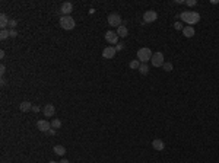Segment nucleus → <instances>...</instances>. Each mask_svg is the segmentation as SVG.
Returning <instances> with one entry per match:
<instances>
[{
	"mask_svg": "<svg viewBox=\"0 0 219 163\" xmlns=\"http://www.w3.org/2000/svg\"><path fill=\"white\" fill-rule=\"evenodd\" d=\"M60 163H69V160H67V159H63V160H62Z\"/></svg>",
	"mask_w": 219,
	"mask_h": 163,
	"instance_id": "2f4dec72",
	"label": "nucleus"
},
{
	"mask_svg": "<svg viewBox=\"0 0 219 163\" xmlns=\"http://www.w3.org/2000/svg\"><path fill=\"white\" fill-rule=\"evenodd\" d=\"M5 72H6V67L2 64V66H0V73H2V74H5Z\"/></svg>",
	"mask_w": 219,
	"mask_h": 163,
	"instance_id": "c85d7f7f",
	"label": "nucleus"
},
{
	"mask_svg": "<svg viewBox=\"0 0 219 163\" xmlns=\"http://www.w3.org/2000/svg\"><path fill=\"white\" fill-rule=\"evenodd\" d=\"M19 109H21L22 112H28V111H31V109H32V104H31V102H28V100H25V102H21V105H19Z\"/></svg>",
	"mask_w": 219,
	"mask_h": 163,
	"instance_id": "dca6fc26",
	"label": "nucleus"
},
{
	"mask_svg": "<svg viewBox=\"0 0 219 163\" xmlns=\"http://www.w3.org/2000/svg\"><path fill=\"white\" fill-rule=\"evenodd\" d=\"M75 19L72 18V16H62L60 18V26L63 29H66V31H72L73 28H75Z\"/></svg>",
	"mask_w": 219,
	"mask_h": 163,
	"instance_id": "7ed1b4c3",
	"label": "nucleus"
},
{
	"mask_svg": "<svg viewBox=\"0 0 219 163\" xmlns=\"http://www.w3.org/2000/svg\"><path fill=\"white\" fill-rule=\"evenodd\" d=\"M184 5H187V6H196L197 5V0H184Z\"/></svg>",
	"mask_w": 219,
	"mask_h": 163,
	"instance_id": "b1692460",
	"label": "nucleus"
},
{
	"mask_svg": "<svg viewBox=\"0 0 219 163\" xmlns=\"http://www.w3.org/2000/svg\"><path fill=\"white\" fill-rule=\"evenodd\" d=\"M181 32H183V35L186 36V38H193V36H194V34H196V32H194V28L188 26V25H187V26H184Z\"/></svg>",
	"mask_w": 219,
	"mask_h": 163,
	"instance_id": "ddd939ff",
	"label": "nucleus"
},
{
	"mask_svg": "<svg viewBox=\"0 0 219 163\" xmlns=\"http://www.w3.org/2000/svg\"><path fill=\"white\" fill-rule=\"evenodd\" d=\"M183 23H181V22H175L174 23V29H175V31H183Z\"/></svg>",
	"mask_w": 219,
	"mask_h": 163,
	"instance_id": "5701e85b",
	"label": "nucleus"
},
{
	"mask_svg": "<svg viewBox=\"0 0 219 163\" xmlns=\"http://www.w3.org/2000/svg\"><path fill=\"white\" fill-rule=\"evenodd\" d=\"M139 73L140 74H148L149 73V66L146 63H142L140 64V67H139Z\"/></svg>",
	"mask_w": 219,
	"mask_h": 163,
	"instance_id": "6ab92c4d",
	"label": "nucleus"
},
{
	"mask_svg": "<svg viewBox=\"0 0 219 163\" xmlns=\"http://www.w3.org/2000/svg\"><path fill=\"white\" fill-rule=\"evenodd\" d=\"M42 112H44V117H54V114H56V108H54V105L51 104H47L42 109Z\"/></svg>",
	"mask_w": 219,
	"mask_h": 163,
	"instance_id": "9b49d317",
	"label": "nucleus"
},
{
	"mask_svg": "<svg viewBox=\"0 0 219 163\" xmlns=\"http://www.w3.org/2000/svg\"><path fill=\"white\" fill-rule=\"evenodd\" d=\"M118 38L120 36L117 35V32H114V31L105 32V41H107L108 44H111V45H117L118 44Z\"/></svg>",
	"mask_w": 219,
	"mask_h": 163,
	"instance_id": "423d86ee",
	"label": "nucleus"
},
{
	"mask_svg": "<svg viewBox=\"0 0 219 163\" xmlns=\"http://www.w3.org/2000/svg\"><path fill=\"white\" fill-rule=\"evenodd\" d=\"M180 18L184 23H188V26H193L194 23L200 22V15L197 12H190V10H186V12H181L180 13Z\"/></svg>",
	"mask_w": 219,
	"mask_h": 163,
	"instance_id": "f257e3e1",
	"label": "nucleus"
},
{
	"mask_svg": "<svg viewBox=\"0 0 219 163\" xmlns=\"http://www.w3.org/2000/svg\"><path fill=\"white\" fill-rule=\"evenodd\" d=\"M140 64H142V63H140V61L136 58V60H132V61H130V63H129V67L132 68V70H139Z\"/></svg>",
	"mask_w": 219,
	"mask_h": 163,
	"instance_id": "a211bd4d",
	"label": "nucleus"
},
{
	"mask_svg": "<svg viewBox=\"0 0 219 163\" xmlns=\"http://www.w3.org/2000/svg\"><path fill=\"white\" fill-rule=\"evenodd\" d=\"M152 147L157 151H162V150L165 149V143H164V140H161V138H155V140L152 141Z\"/></svg>",
	"mask_w": 219,
	"mask_h": 163,
	"instance_id": "f8f14e48",
	"label": "nucleus"
},
{
	"mask_svg": "<svg viewBox=\"0 0 219 163\" xmlns=\"http://www.w3.org/2000/svg\"><path fill=\"white\" fill-rule=\"evenodd\" d=\"M60 127H62V121L57 119V118H54L53 121H51V128H56V130H57V128H60Z\"/></svg>",
	"mask_w": 219,
	"mask_h": 163,
	"instance_id": "412c9836",
	"label": "nucleus"
},
{
	"mask_svg": "<svg viewBox=\"0 0 219 163\" xmlns=\"http://www.w3.org/2000/svg\"><path fill=\"white\" fill-rule=\"evenodd\" d=\"M6 38H9V31L2 29V32H0V40H6Z\"/></svg>",
	"mask_w": 219,
	"mask_h": 163,
	"instance_id": "4be33fe9",
	"label": "nucleus"
},
{
	"mask_svg": "<svg viewBox=\"0 0 219 163\" xmlns=\"http://www.w3.org/2000/svg\"><path fill=\"white\" fill-rule=\"evenodd\" d=\"M9 36L10 38H16V36H18V32L15 31V29H9Z\"/></svg>",
	"mask_w": 219,
	"mask_h": 163,
	"instance_id": "a878e982",
	"label": "nucleus"
},
{
	"mask_svg": "<svg viewBox=\"0 0 219 163\" xmlns=\"http://www.w3.org/2000/svg\"><path fill=\"white\" fill-rule=\"evenodd\" d=\"M32 111H34V112H40V106H37V105H32Z\"/></svg>",
	"mask_w": 219,
	"mask_h": 163,
	"instance_id": "cd10ccee",
	"label": "nucleus"
},
{
	"mask_svg": "<svg viewBox=\"0 0 219 163\" xmlns=\"http://www.w3.org/2000/svg\"><path fill=\"white\" fill-rule=\"evenodd\" d=\"M114 48H116V51H121V50H123V48H124V45H123L121 42H118V44H117V45L114 47Z\"/></svg>",
	"mask_w": 219,
	"mask_h": 163,
	"instance_id": "bb28decb",
	"label": "nucleus"
},
{
	"mask_svg": "<svg viewBox=\"0 0 219 163\" xmlns=\"http://www.w3.org/2000/svg\"><path fill=\"white\" fill-rule=\"evenodd\" d=\"M152 55H153V53L151 51L149 47H142V48H139L137 50V60L140 61V63L148 64L149 60H152Z\"/></svg>",
	"mask_w": 219,
	"mask_h": 163,
	"instance_id": "f03ea898",
	"label": "nucleus"
},
{
	"mask_svg": "<svg viewBox=\"0 0 219 163\" xmlns=\"http://www.w3.org/2000/svg\"><path fill=\"white\" fill-rule=\"evenodd\" d=\"M0 57H2V58H5V51H3V50L0 51Z\"/></svg>",
	"mask_w": 219,
	"mask_h": 163,
	"instance_id": "7c9ffc66",
	"label": "nucleus"
},
{
	"mask_svg": "<svg viewBox=\"0 0 219 163\" xmlns=\"http://www.w3.org/2000/svg\"><path fill=\"white\" fill-rule=\"evenodd\" d=\"M48 134H50V136H54V134H56V130H54V128L48 130Z\"/></svg>",
	"mask_w": 219,
	"mask_h": 163,
	"instance_id": "c756f323",
	"label": "nucleus"
},
{
	"mask_svg": "<svg viewBox=\"0 0 219 163\" xmlns=\"http://www.w3.org/2000/svg\"><path fill=\"white\" fill-rule=\"evenodd\" d=\"M9 21L10 19H7L6 13L0 15V26H2V29H6V26H9Z\"/></svg>",
	"mask_w": 219,
	"mask_h": 163,
	"instance_id": "2eb2a0df",
	"label": "nucleus"
},
{
	"mask_svg": "<svg viewBox=\"0 0 219 163\" xmlns=\"http://www.w3.org/2000/svg\"><path fill=\"white\" fill-rule=\"evenodd\" d=\"M54 153L56 154H58V156H64V153H66V149L63 147V146H60V144H57V146H54Z\"/></svg>",
	"mask_w": 219,
	"mask_h": 163,
	"instance_id": "f3484780",
	"label": "nucleus"
},
{
	"mask_svg": "<svg viewBox=\"0 0 219 163\" xmlns=\"http://www.w3.org/2000/svg\"><path fill=\"white\" fill-rule=\"evenodd\" d=\"M48 163H60V162H54V160H51V162H48Z\"/></svg>",
	"mask_w": 219,
	"mask_h": 163,
	"instance_id": "473e14b6",
	"label": "nucleus"
},
{
	"mask_svg": "<svg viewBox=\"0 0 219 163\" xmlns=\"http://www.w3.org/2000/svg\"><path fill=\"white\" fill-rule=\"evenodd\" d=\"M157 19H158V13L155 10H148V12L143 13V22L145 23H152V22H155Z\"/></svg>",
	"mask_w": 219,
	"mask_h": 163,
	"instance_id": "0eeeda50",
	"label": "nucleus"
},
{
	"mask_svg": "<svg viewBox=\"0 0 219 163\" xmlns=\"http://www.w3.org/2000/svg\"><path fill=\"white\" fill-rule=\"evenodd\" d=\"M162 68H164L165 72H172V70H174V66H172V63H170V61H165L164 66H162Z\"/></svg>",
	"mask_w": 219,
	"mask_h": 163,
	"instance_id": "aec40b11",
	"label": "nucleus"
},
{
	"mask_svg": "<svg viewBox=\"0 0 219 163\" xmlns=\"http://www.w3.org/2000/svg\"><path fill=\"white\" fill-rule=\"evenodd\" d=\"M108 25L112 28H118L121 26V23H123V21H121V16L118 13H111V15H108Z\"/></svg>",
	"mask_w": 219,
	"mask_h": 163,
	"instance_id": "39448f33",
	"label": "nucleus"
},
{
	"mask_svg": "<svg viewBox=\"0 0 219 163\" xmlns=\"http://www.w3.org/2000/svg\"><path fill=\"white\" fill-rule=\"evenodd\" d=\"M60 12L63 13V16H70V13L73 12V5L70 2H64V3H62Z\"/></svg>",
	"mask_w": 219,
	"mask_h": 163,
	"instance_id": "6e6552de",
	"label": "nucleus"
},
{
	"mask_svg": "<svg viewBox=\"0 0 219 163\" xmlns=\"http://www.w3.org/2000/svg\"><path fill=\"white\" fill-rule=\"evenodd\" d=\"M16 25H18V22H16L15 19H10V21H9V28H10V29H13Z\"/></svg>",
	"mask_w": 219,
	"mask_h": 163,
	"instance_id": "393cba45",
	"label": "nucleus"
},
{
	"mask_svg": "<svg viewBox=\"0 0 219 163\" xmlns=\"http://www.w3.org/2000/svg\"><path fill=\"white\" fill-rule=\"evenodd\" d=\"M116 48L114 47H105L102 50V57L104 58H107V60H111L114 58V55H116Z\"/></svg>",
	"mask_w": 219,
	"mask_h": 163,
	"instance_id": "9d476101",
	"label": "nucleus"
},
{
	"mask_svg": "<svg viewBox=\"0 0 219 163\" xmlns=\"http://www.w3.org/2000/svg\"><path fill=\"white\" fill-rule=\"evenodd\" d=\"M117 35L120 36V38H126V36L129 35V29L126 28V25H121V26L117 28Z\"/></svg>",
	"mask_w": 219,
	"mask_h": 163,
	"instance_id": "4468645a",
	"label": "nucleus"
},
{
	"mask_svg": "<svg viewBox=\"0 0 219 163\" xmlns=\"http://www.w3.org/2000/svg\"><path fill=\"white\" fill-rule=\"evenodd\" d=\"M151 63H152L153 67H162V66H164V63H165L164 54H162L161 51H158V53H153L152 60H151Z\"/></svg>",
	"mask_w": 219,
	"mask_h": 163,
	"instance_id": "20e7f679",
	"label": "nucleus"
},
{
	"mask_svg": "<svg viewBox=\"0 0 219 163\" xmlns=\"http://www.w3.org/2000/svg\"><path fill=\"white\" fill-rule=\"evenodd\" d=\"M37 128L42 133H48V130H51V122L45 121V119H40L37 122Z\"/></svg>",
	"mask_w": 219,
	"mask_h": 163,
	"instance_id": "1a4fd4ad",
	"label": "nucleus"
}]
</instances>
